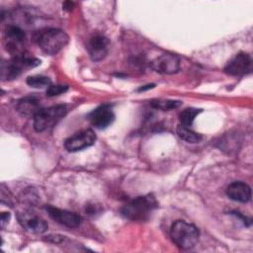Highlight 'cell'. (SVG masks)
<instances>
[{
  "mask_svg": "<svg viewBox=\"0 0 253 253\" xmlns=\"http://www.w3.org/2000/svg\"><path fill=\"white\" fill-rule=\"evenodd\" d=\"M34 41L44 53L53 55L58 53L68 43L69 38L60 29L45 28L34 34Z\"/></svg>",
  "mask_w": 253,
  "mask_h": 253,
  "instance_id": "6da1fadb",
  "label": "cell"
},
{
  "mask_svg": "<svg viewBox=\"0 0 253 253\" xmlns=\"http://www.w3.org/2000/svg\"><path fill=\"white\" fill-rule=\"evenodd\" d=\"M158 204L152 195L136 197L121 209V213L126 219L132 221L147 220Z\"/></svg>",
  "mask_w": 253,
  "mask_h": 253,
  "instance_id": "7a4b0ae2",
  "label": "cell"
},
{
  "mask_svg": "<svg viewBox=\"0 0 253 253\" xmlns=\"http://www.w3.org/2000/svg\"><path fill=\"white\" fill-rule=\"evenodd\" d=\"M199 236V229L184 220H176L170 227V237L173 243L183 250L193 248L198 243Z\"/></svg>",
  "mask_w": 253,
  "mask_h": 253,
  "instance_id": "3957f363",
  "label": "cell"
},
{
  "mask_svg": "<svg viewBox=\"0 0 253 253\" xmlns=\"http://www.w3.org/2000/svg\"><path fill=\"white\" fill-rule=\"evenodd\" d=\"M65 105H55L48 108H42L34 117V128L42 132L56 125L66 114Z\"/></svg>",
  "mask_w": 253,
  "mask_h": 253,
  "instance_id": "277c9868",
  "label": "cell"
},
{
  "mask_svg": "<svg viewBox=\"0 0 253 253\" xmlns=\"http://www.w3.org/2000/svg\"><path fill=\"white\" fill-rule=\"evenodd\" d=\"M96 138L94 130L90 128L82 129L66 138L64 147L69 152H77L92 146L95 143Z\"/></svg>",
  "mask_w": 253,
  "mask_h": 253,
  "instance_id": "5b68a950",
  "label": "cell"
},
{
  "mask_svg": "<svg viewBox=\"0 0 253 253\" xmlns=\"http://www.w3.org/2000/svg\"><path fill=\"white\" fill-rule=\"evenodd\" d=\"M252 58L246 52L234 55L225 65L224 72L231 76H244L252 71Z\"/></svg>",
  "mask_w": 253,
  "mask_h": 253,
  "instance_id": "8992f818",
  "label": "cell"
},
{
  "mask_svg": "<svg viewBox=\"0 0 253 253\" xmlns=\"http://www.w3.org/2000/svg\"><path fill=\"white\" fill-rule=\"evenodd\" d=\"M17 217L19 223L27 231L40 234L45 232L48 228L47 222L42 217L31 211H19Z\"/></svg>",
  "mask_w": 253,
  "mask_h": 253,
  "instance_id": "52a82bcc",
  "label": "cell"
},
{
  "mask_svg": "<svg viewBox=\"0 0 253 253\" xmlns=\"http://www.w3.org/2000/svg\"><path fill=\"white\" fill-rule=\"evenodd\" d=\"M150 67L160 74H174L180 70V59L172 53H164L153 59Z\"/></svg>",
  "mask_w": 253,
  "mask_h": 253,
  "instance_id": "ba28073f",
  "label": "cell"
},
{
  "mask_svg": "<svg viewBox=\"0 0 253 253\" xmlns=\"http://www.w3.org/2000/svg\"><path fill=\"white\" fill-rule=\"evenodd\" d=\"M45 210L48 215L54 221L69 228L78 227L82 221V218L79 214L66 210H61L52 206H47Z\"/></svg>",
  "mask_w": 253,
  "mask_h": 253,
  "instance_id": "9c48e42d",
  "label": "cell"
},
{
  "mask_svg": "<svg viewBox=\"0 0 253 253\" xmlns=\"http://www.w3.org/2000/svg\"><path fill=\"white\" fill-rule=\"evenodd\" d=\"M4 40L6 49L14 53V55L23 52V50L20 49V46L25 42L26 35L20 27L14 25L8 26L5 30Z\"/></svg>",
  "mask_w": 253,
  "mask_h": 253,
  "instance_id": "30bf717a",
  "label": "cell"
},
{
  "mask_svg": "<svg viewBox=\"0 0 253 253\" xmlns=\"http://www.w3.org/2000/svg\"><path fill=\"white\" fill-rule=\"evenodd\" d=\"M89 120L93 126L98 129H104L112 125L115 120V114L110 105H102L89 115Z\"/></svg>",
  "mask_w": 253,
  "mask_h": 253,
  "instance_id": "8fae6325",
  "label": "cell"
},
{
  "mask_svg": "<svg viewBox=\"0 0 253 253\" xmlns=\"http://www.w3.org/2000/svg\"><path fill=\"white\" fill-rule=\"evenodd\" d=\"M108 45L109 40L102 36L96 35L92 37L87 45V50L92 60L94 61H101L103 60L108 54Z\"/></svg>",
  "mask_w": 253,
  "mask_h": 253,
  "instance_id": "7c38bea8",
  "label": "cell"
},
{
  "mask_svg": "<svg viewBox=\"0 0 253 253\" xmlns=\"http://www.w3.org/2000/svg\"><path fill=\"white\" fill-rule=\"evenodd\" d=\"M227 197L238 203H247L251 200V188L244 182L236 181L226 189Z\"/></svg>",
  "mask_w": 253,
  "mask_h": 253,
  "instance_id": "4fadbf2b",
  "label": "cell"
},
{
  "mask_svg": "<svg viewBox=\"0 0 253 253\" xmlns=\"http://www.w3.org/2000/svg\"><path fill=\"white\" fill-rule=\"evenodd\" d=\"M16 109L21 116L34 118L42 108L40 106V100L36 96H26L17 102Z\"/></svg>",
  "mask_w": 253,
  "mask_h": 253,
  "instance_id": "5bb4252c",
  "label": "cell"
},
{
  "mask_svg": "<svg viewBox=\"0 0 253 253\" xmlns=\"http://www.w3.org/2000/svg\"><path fill=\"white\" fill-rule=\"evenodd\" d=\"M22 67L12 58L10 60H3L1 63L0 73L3 81L16 79L22 73Z\"/></svg>",
  "mask_w": 253,
  "mask_h": 253,
  "instance_id": "9a60e30c",
  "label": "cell"
},
{
  "mask_svg": "<svg viewBox=\"0 0 253 253\" xmlns=\"http://www.w3.org/2000/svg\"><path fill=\"white\" fill-rule=\"evenodd\" d=\"M176 131L178 136L181 139L190 143H197V142H200L202 139V135L200 133L192 130L189 126H186L183 125H179L177 126Z\"/></svg>",
  "mask_w": 253,
  "mask_h": 253,
  "instance_id": "2e32d148",
  "label": "cell"
},
{
  "mask_svg": "<svg viewBox=\"0 0 253 253\" xmlns=\"http://www.w3.org/2000/svg\"><path fill=\"white\" fill-rule=\"evenodd\" d=\"M201 110H198L195 108H187L183 110L179 115V120L181 122V125L186 126H191L195 121V118L198 116Z\"/></svg>",
  "mask_w": 253,
  "mask_h": 253,
  "instance_id": "e0dca14e",
  "label": "cell"
},
{
  "mask_svg": "<svg viewBox=\"0 0 253 253\" xmlns=\"http://www.w3.org/2000/svg\"><path fill=\"white\" fill-rule=\"evenodd\" d=\"M27 84L33 88H47L51 85V81L48 77L42 75H33L27 78Z\"/></svg>",
  "mask_w": 253,
  "mask_h": 253,
  "instance_id": "ac0fdd59",
  "label": "cell"
},
{
  "mask_svg": "<svg viewBox=\"0 0 253 253\" xmlns=\"http://www.w3.org/2000/svg\"><path fill=\"white\" fill-rule=\"evenodd\" d=\"M150 105L155 108V109H159V110H163V111H168V110H172V109H176L181 105L180 101H173V100H153L151 101Z\"/></svg>",
  "mask_w": 253,
  "mask_h": 253,
  "instance_id": "d6986e66",
  "label": "cell"
},
{
  "mask_svg": "<svg viewBox=\"0 0 253 253\" xmlns=\"http://www.w3.org/2000/svg\"><path fill=\"white\" fill-rule=\"evenodd\" d=\"M67 90H68L67 85H50L46 88L45 94L48 97H54V96H58L60 94L65 93Z\"/></svg>",
  "mask_w": 253,
  "mask_h": 253,
  "instance_id": "ffe728a7",
  "label": "cell"
},
{
  "mask_svg": "<svg viewBox=\"0 0 253 253\" xmlns=\"http://www.w3.org/2000/svg\"><path fill=\"white\" fill-rule=\"evenodd\" d=\"M44 240L48 241V242H52V243H55V244H58V243H61L63 240H64V236H61V235H53V234H50V235H47V236H44Z\"/></svg>",
  "mask_w": 253,
  "mask_h": 253,
  "instance_id": "44dd1931",
  "label": "cell"
},
{
  "mask_svg": "<svg viewBox=\"0 0 253 253\" xmlns=\"http://www.w3.org/2000/svg\"><path fill=\"white\" fill-rule=\"evenodd\" d=\"M10 217H11L10 212H6V211H4V212H2V213H1V227H4V226H5V224L9 222Z\"/></svg>",
  "mask_w": 253,
  "mask_h": 253,
  "instance_id": "7402d4cb",
  "label": "cell"
},
{
  "mask_svg": "<svg viewBox=\"0 0 253 253\" xmlns=\"http://www.w3.org/2000/svg\"><path fill=\"white\" fill-rule=\"evenodd\" d=\"M73 7H74V3H73V2H70V1L64 2L63 5H62V9H63V10H66V11H71Z\"/></svg>",
  "mask_w": 253,
  "mask_h": 253,
  "instance_id": "603a6c76",
  "label": "cell"
},
{
  "mask_svg": "<svg viewBox=\"0 0 253 253\" xmlns=\"http://www.w3.org/2000/svg\"><path fill=\"white\" fill-rule=\"evenodd\" d=\"M155 85L154 84H147V85H144V86H141L137 91L138 92H143V91H146V90H149V89H152Z\"/></svg>",
  "mask_w": 253,
  "mask_h": 253,
  "instance_id": "cb8c5ba5",
  "label": "cell"
}]
</instances>
